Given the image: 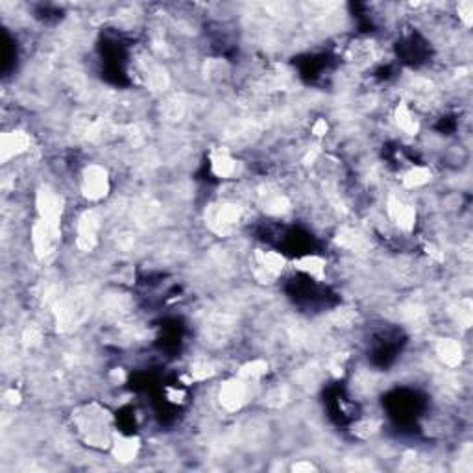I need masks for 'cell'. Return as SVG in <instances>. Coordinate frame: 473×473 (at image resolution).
I'll return each mask as SVG.
<instances>
[{"mask_svg": "<svg viewBox=\"0 0 473 473\" xmlns=\"http://www.w3.org/2000/svg\"><path fill=\"white\" fill-rule=\"evenodd\" d=\"M41 342H43V329L39 326H35V324L28 326L26 329L22 331V344H24L26 348H35V346H39Z\"/></svg>", "mask_w": 473, "mask_h": 473, "instance_id": "21", "label": "cell"}, {"mask_svg": "<svg viewBox=\"0 0 473 473\" xmlns=\"http://www.w3.org/2000/svg\"><path fill=\"white\" fill-rule=\"evenodd\" d=\"M436 355H438L442 365L447 366V368H458L463 365V346L455 338H440L436 342Z\"/></svg>", "mask_w": 473, "mask_h": 473, "instance_id": "11", "label": "cell"}, {"mask_svg": "<svg viewBox=\"0 0 473 473\" xmlns=\"http://www.w3.org/2000/svg\"><path fill=\"white\" fill-rule=\"evenodd\" d=\"M394 119H396L397 128L407 133V135H416L420 131V122L418 119L414 117V113L408 108V103L401 102L396 108V113H394Z\"/></svg>", "mask_w": 473, "mask_h": 473, "instance_id": "16", "label": "cell"}, {"mask_svg": "<svg viewBox=\"0 0 473 473\" xmlns=\"http://www.w3.org/2000/svg\"><path fill=\"white\" fill-rule=\"evenodd\" d=\"M335 242L337 246L344 248V250L355 251V254H363L370 248V242L366 239L365 235L357 231L354 228H342L338 229L337 237H335Z\"/></svg>", "mask_w": 473, "mask_h": 473, "instance_id": "13", "label": "cell"}, {"mask_svg": "<svg viewBox=\"0 0 473 473\" xmlns=\"http://www.w3.org/2000/svg\"><path fill=\"white\" fill-rule=\"evenodd\" d=\"M268 374V363L263 359H254L240 366L239 377L244 381H261Z\"/></svg>", "mask_w": 473, "mask_h": 473, "instance_id": "19", "label": "cell"}, {"mask_svg": "<svg viewBox=\"0 0 473 473\" xmlns=\"http://www.w3.org/2000/svg\"><path fill=\"white\" fill-rule=\"evenodd\" d=\"M91 313V292L88 288H74L72 292L63 294L54 305L56 327L61 333H71L89 318Z\"/></svg>", "mask_w": 473, "mask_h": 473, "instance_id": "1", "label": "cell"}, {"mask_svg": "<svg viewBox=\"0 0 473 473\" xmlns=\"http://www.w3.org/2000/svg\"><path fill=\"white\" fill-rule=\"evenodd\" d=\"M163 115L169 120H180L183 115V102L180 98H170L163 103Z\"/></svg>", "mask_w": 473, "mask_h": 473, "instance_id": "24", "label": "cell"}, {"mask_svg": "<svg viewBox=\"0 0 473 473\" xmlns=\"http://www.w3.org/2000/svg\"><path fill=\"white\" fill-rule=\"evenodd\" d=\"M290 200L287 196L281 194V192H268L265 196V211L268 215H274V217H279V215H285L287 211H290Z\"/></svg>", "mask_w": 473, "mask_h": 473, "instance_id": "18", "label": "cell"}, {"mask_svg": "<svg viewBox=\"0 0 473 473\" xmlns=\"http://www.w3.org/2000/svg\"><path fill=\"white\" fill-rule=\"evenodd\" d=\"M141 440L137 436H119L113 442V455L119 463H131L139 455Z\"/></svg>", "mask_w": 473, "mask_h": 473, "instance_id": "14", "label": "cell"}, {"mask_svg": "<svg viewBox=\"0 0 473 473\" xmlns=\"http://www.w3.org/2000/svg\"><path fill=\"white\" fill-rule=\"evenodd\" d=\"M292 472H296V473H310V472H316V466H313V464H310V463H305V460H301V463L294 464Z\"/></svg>", "mask_w": 473, "mask_h": 473, "instance_id": "27", "label": "cell"}, {"mask_svg": "<svg viewBox=\"0 0 473 473\" xmlns=\"http://www.w3.org/2000/svg\"><path fill=\"white\" fill-rule=\"evenodd\" d=\"M386 211H388V217L392 218V222L396 224L399 229H403V231H413L414 226H416V209L407 201H403L399 196H388Z\"/></svg>", "mask_w": 473, "mask_h": 473, "instance_id": "10", "label": "cell"}, {"mask_svg": "<svg viewBox=\"0 0 473 473\" xmlns=\"http://www.w3.org/2000/svg\"><path fill=\"white\" fill-rule=\"evenodd\" d=\"M209 161H211V172L220 180H228L237 170V161L229 153L228 148H215L209 156Z\"/></svg>", "mask_w": 473, "mask_h": 473, "instance_id": "12", "label": "cell"}, {"mask_svg": "<svg viewBox=\"0 0 473 473\" xmlns=\"http://www.w3.org/2000/svg\"><path fill=\"white\" fill-rule=\"evenodd\" d=\"M35 207H38L39 218L50 226L61 228V218L65 209V200L58 190L43 185L35 192Z\"/></svg>", "mask_w": 473, "mask_h": 473, "instance_id": "4", "label": "cell"}, {"mask_svg": "<svg viewBox=\"0 0 473 473\" xmlns=\"http://www.w3.org/2000/svg\"><path fill=\"white\" fill-rule=\"evenodd\" d=\"M61 228L50 226L44 220H35L32 226V248L39 261L49 263L56 257V251L60 248Z\"/></svg>", "mask_w": 473, "mask_h": 473, "instance_id": "2", "label": "cell"}, {"mask_svg": "<svg viewBox=\"0 0 473 473\" xmlns=\"http://www.w3.org/2000/svg\"><path fill=\"white\" fill-rule=\"evenodd\" d=\"M100 233V215L94 209L83 211L76 224V248L80 251H93L98 246Z\"/></svg>", "mask_w": 473, "mask_h": 473, "instance_id": "6", "label": "cell"}, {"mask_svg": "<svg viewBox=\"0 0 473 473\" xmlns=\"http://www.w3.org/2000/svg\"><path fill=\"white\" fill-rule=\"evenodd\" d=\"M6 401L10 403V405H15V403H19V399H21V396H19V392L15 390V388H11V390L6 392Z\"/></svg>", "mask_w": 473, "mask_h": 473, "instance_id": "28", "label": "cell"}, {"mask_svg": "<svg viewBox=\"0 0 473 473\" xmlns=\"http://www.w3.org/2000/svg\"><path fill=\"white\" fill-rule=\"evenodd\" d=\"M33 141L30 133L22 130L4 131L0 135V161L8 163L13 158H19L22 153H26L32 148Z\"/></svg>", "mask_w": 473, "mask_h": 473, "instance_id": "8", "label": "cell"}, {"mask_svg": "<svg viewBox=\"0 0 473 473\" xmlns=\"http://www.w3.org/2000/svg\"><path fill=\"white\" fill-rule=\"evenodd\" d=\"M457 320L458 324H463L464 327H470L472 326V318H473V313H472V299L470 298H464L458 301L457 305Z\"/></svg>", "mask_w": 473, "mask_h": 473, "instance_id": "23", "label": "cell"}, {"mask_svg": "<svg viewBox=\"0 0 473 473\" xmlns=\"http://www.w3.org/2000/svg\"><path fill=\"white\" fill-rule=\"evenodd\" d=\"M326 267H327L326 259L320 256H315V254H313V256L299 257V259L294 261V268H296V270L307 274V276H310V278L316 279V281H322V279H324V276H326Z\"/></svg>", "mask_w": 473, "mask_h": 473, "instance_id": "15", "label": "cell"}, {"mask_svg": "<svg viewBox=\"0 0 473 473\" xmlns=\"http://www.w3.org/2000/svg\"><path fill=\"white\" fill-rule=\"evenodd\" d=\"M288 399V388L283 385L274 386L272 390L267 394V405L268 407H281Z\"/></svg>", "mask_w": 473, "mask_h": 473, "instance_id": "22", "label": "cell"}, {"mask_svg": "<svg viewBox=\"0 0 473 473\" xmlns=\"http://www.w3.org/2000/svg\"><path fill=\"white\" fill-rule=\"evenodd\" d=\"M246 397H248V385L240 377L228 379L220 386V392H218V401L228 413H237L244 407Z\"/></svg>", "mask_w": 473, "mask_h": 473, "instance_id": "9", "label": "cell"}, {"mask_svg": "<svg viewBox=\"0 0 473 473\" xmlns=\"http://www.w3.org/2000/svg\"><path fill=\"white\" fill-rule=\"evenodd\" d=\"M254 259H256L254 276L261 283H272L274 279L283 272L285 265H287V259L281 254L272 250H257Z\"/></svg>", "mask_w": 473, "mask_h": 473, "instance_id": "7", "label": "cell"}, {"mask_svg": "<svg viewBox=\"0 0 473 473\" xmlns=\"http://www.w3.org/2000/svg\"><path fill=\"white\" fill-rule=\"evenodd\" d=\"M240 218H242V207L233 201H222L218 206H211L207 211V224L218 237H228L233 233Z\"/></svg>", "mask_w": 473, "mask_h": 473, "instance_id": "3", "label": "cell"}, {"mask_svg": "<svg viewBox=\"0 0 473 473\" xmlns=\"http://www.w3.org/2000/svg\"><path fill=\"white\" fill-rule=\"evenodd\" d=\"M458 17L463 19V22L466 24V26H472L473 22V4L470 2V0H464V2H460L458 4Z\"/></svg>", "mask_w": 473, "mask_h": 473, "instance_id": "25", "label": "cell"}, {"mask_svg": "<svg viewBox=\"0 0 473 473\" xmlns=\"http://www.w3.org/2000/svg\"><path fill=\"white\" fill-rule=\"evenodd\" d=\"M215 376V366L207 360H196L194 365H190L189 379L187 381H206Z\"/></svg>", "mask_w": 473, "mask_h": 473, "instance_id": "20", "label": "cell"}, {"mask_svg": "<svg viewBox=\"0 0 473 473\" xmlns=\"http://www.w3.org/2000/svg\"><path fill=\"white\" fill-rule=\"evenodd\" d=\"M111 183H109L108 169L102 165H88L82 174V192L91 201H100L109 194Z\"/></svg>", "mask_w": 473, "mask_h": 473, "instance_id": "5", "label": "cell"}, {"mask_svg": "<svg viewBox=\"0 0 473 473\" xmlns=\"http://www.w3.org/2000/svg\"><path fill=\"white\" fill-rule=\"evenodd\" d=\"M327 130H329V124H327L326 119H318L315 124H313V128H310L313 135L316 137H324L327 133Z\"/></svg>", "mask_w": 473, "mask_h": 473, "instance_id": "26", "label": "cell"}, {"mask_svg": "<svg viewBox=\"0 0 473 473\" xmlns=\"http://www.w3.org/2000/svg\"><path fill=\"white\" fill-rule=\"evenodd\" d=\"M431 181V170L427 167H413L403 174V185L407 189H420Z\"/></svg>", "mask_w": 473, "mask_h": 473, "instance_id": "17", "label": "cell"}]
</instances>
